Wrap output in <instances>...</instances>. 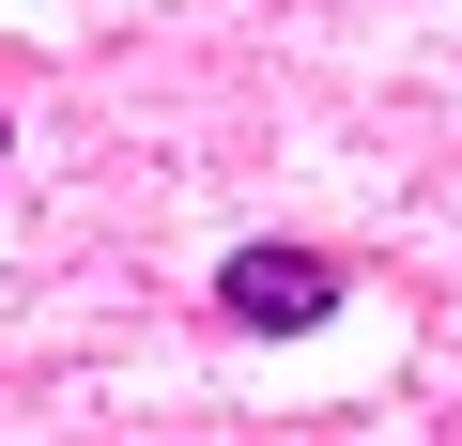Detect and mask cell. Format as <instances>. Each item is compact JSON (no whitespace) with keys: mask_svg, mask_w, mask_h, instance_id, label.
Instances as JSON below:
<instances>
[{"mask_svg":"<svg viewBox=\"0 0 462 446\" xmlns=\"http://www.w3.org/2000/svg\"><path fill=\"white\" fill-rule=\"evenodd\" d=\"M339 293H355V278H339L324 247H231V262H216V308L247 323V339H309V323H339Z\"/></svg>","mask_w":462,"mask_h":446,"instance_id":"6da1fadb","label":"cell"},{"mask_svg":"<svg viewBox=\"0 0 462 446\" xmlns=\"http://www.w3.org/2000/svg\"><path fill=\"white\" fill-rule=\"evenodd\" d=\"M0 169H16V123H0Z\"/></svg>","mask_w":462,"mask_h":446,"instance_id":"7a4b0ae2","label":"cell"}]
</instances>
